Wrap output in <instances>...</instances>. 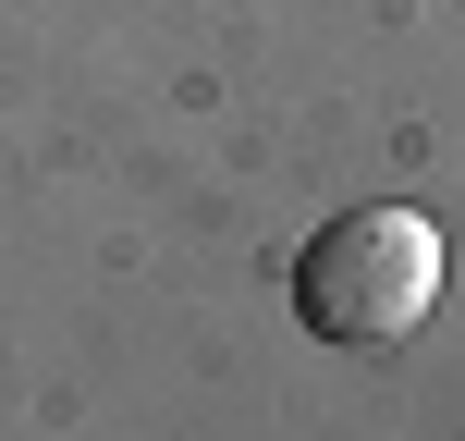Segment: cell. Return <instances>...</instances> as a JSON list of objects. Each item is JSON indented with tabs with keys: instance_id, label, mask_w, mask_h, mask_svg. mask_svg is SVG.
I'll list each match as a JSON object with an SVG mask.
<instances>
[{
	"instance_id": "cell-1",
	"label": "cell",
	"mask_w": 465,
	"mask_h": 441,
	"mask_svg": "<svg viewBox=\"0 0 465 441\" xmlns=\"http://www.w3.org/2000/svg\"><path fill=\"white\" fill-rule=\"evenodd\" d=\"M294 306H306L319 344H404V331L441 306V233L417 209H343L306 246Z\"/></svg>"
}]
</instances>
